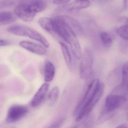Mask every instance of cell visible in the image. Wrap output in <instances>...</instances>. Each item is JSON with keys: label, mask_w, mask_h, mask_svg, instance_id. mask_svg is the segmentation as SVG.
<instances>
[{"label": "cell", "mask_w": 128, "mask_h": 128, "mask_svg": "<svg viewBox=\"0 0 128 128\" xmlns=\"http://www.w3.org/2000/svg\"><path fill=\"white\" fill-rule=\"evenodd\" d=\"M71 0H54L53 3L57 5L63 4L69 2Z\"/></svg>", "instance_id": "obj_25"}, {"label": "cell", "mask_w": 128, "mask_h": 128, "mask_svg": "<svg viewBox=\"0 0 128 128\" xmlns=\"http://www.w3.org/2000/svg\"><path fill=\"white\" fill-rule=\"evenodd\" d=\"M115 128H128L127 125L126 124H122Z\"/></svg>", "instance_id": "obj_27"}, {"label": "cell", "mask_w": 128, "mask_h": 128, "mask_svg": "<svg viewBox=\"0 0 128 128\" xmlns=\"http://www.w3.org/2000/svg\"><path fill=\"white\" fill-rule=\"evenodd\" d=\"M99 80L95 79L93 80L88 86V89L81 101L77 106L74 112V115L77 116L84 105L89 101L96 91L99 84Z\"/></svg>", "instance_id": "obj_6"}, {"label": "cell", "mask_w": 128, "mask_h": 128, "mask_svg": "<svg viewBox=\"0 0 128 128\" xmlns=\"http://www.w3.org/2000/svg\"><path fill=\"white\" fill-rule=\"evenodd\" d=\"M66 42L70 45L72 52L76 58L77 59H80L82 58L81 48L76 34L73 31L71 30L69 33Z\"/></svg>", "instance_id": "obj_9"}, {"label": "cell", "mask_w": 128, "mask_h": 128, "mask_svg": "<svg viewBox=\"0 0 128 128\" xmlns=\"http://www.w3.org/2000/svg\"><path fill=\"white\" fill-rule=\"evenodd\" d=\"M65 120V118H61L54 122L47 128H61Z\"/></svg>", "instance_id": "obj_22"}, {"label": "cell", "mask_w": 128, "mask_h": 128, "mask_svg": "<svg viewBox=\"0 0 128 128\" xmlns=\"http://www.w3.org/2000/svg\"><path fill=\"white\" fill-rule=\"evenodd\" d=\"M43 0H19V4L31 6L34 5Z\"/></svg>", "instance_id": "obj_23"}, {"label": "cell", "mask_w": 128, "mask_h": 128, "mask_svg": "<svg viewBox=\"0 0 128 128\" xmlns=\"http://www.w3.org/2000/svg\"><path fill=\"white\" fill-rule=\"evenodd\" d=\"M122 86L125 90L128 91V61L123 65L122 71Z\"/></svg>", "instance_id": "obj_17"}, {"label": "cell", "mask_w": 128, "mask_h": 128, "mask_svg": "<svg viewBox=\"0 0 128 128\" xmlns=\"http://www.w3.org/2000/svg\"><path fill=\"white\" fill-rule=\"evenodd\" d=\"M28 112L27 108L20 105L11 106L7 114L6 120L9 123L16 122L25 117Z\"/></svg>", "instance_id": "obj_4"}, {"label": "cell", "mask_w": 128, "mask_h": 128, "mask_svg": "<svg viewBox=\"0 0 128 128\" xmlns=\"http://www.w3.org/2000/svg\"><path fill=\"white\" fill-rule=\"evenodd\" d=\"M92 65L91 56L88 51L83 55L80 65V74L82 79H87L91 76L93 73Z\"/></svg>", "instance_id": "obj_5"}, {"label": "cell", "mask_w": 128, "mask_h": 128, "mask_svg": "<svg viewBox=\"0 0 128 128\" xmlns=\"http://www.w3.org/2000/svg\"><path fill=\"white\" fill-rule=\"evenodd\" d=\"M17 17L26 22H30L34 19L37 13L30 6L19 4L14 10Z\"/></svg>", "instance_id": "obj_7"}, {"label": "cell", "mask_w": 128, "mask_h": 128, "mask_svg": "<svg viewBox=\"0 0 128 128\" xmlns=\"http://www.w3.org/2000/svg\"><path fill=\"white\" fill-rule=\"evenodd\" d=\"M16 3L15 0H1L0 7L1 9L10 7L15 5Z\"/></svg>", "instance_id": "obj_21"}, {"label": "cell", "mask_w": 128, "mask_h": 128, "mask_svg": "<svg viewBox=\"0 0 128 128\" xmlns=\"http://www.w3.org/2000/svg\"><path fill=\"white\" fill-rule=\"evenodd\" d=\"M38 23L44 30L56 39L62 40L57 32L52 19L47 17H42L39 19Z\"/></svg>", "instance_id": "obj_10"}, {"label": "cell", "mask_w": 128, "mask_h": 128, "mask_svg": "<svg viewBox=\"0 0 128 128\" xmlns=\"http://www.w3.org/2000/svg\"><path fill=\"white\" fill-rule=\"evenodd\" d=\"M124 8L125 10L128 9V0H123Z\"/></svg>", "instance_id": "obj_26"}, {"label": "cell", "mask_w": 128, "mask_h": 128, "mask_svg": "<svg viewBox=\"0 0 128 128\" xmlns=\"http://www.w3.org/2000/svg\"><path fill=\"white\" fill-rule=\"evenodd\" d=\"M100 0L103 3H106V2H109L112 0Z\"/></svg>", "instance_id": "obj_28"}, {"label": "cell", "mask_w": 128, "mask_h": 128, "mask_svg": "<svg viewBox=\"0 0 128 128\" xmlns=\"http://www.w3.org/2000/svg\"><path fill=\"white\" fill-rule=\"evenodd\" d=\"M59 44L65 62L67 65H70L71 64V58L67 46L63 42H60Z\"/></svg>", "instance_id": "obj_18"}, {"label": "cell", "mask_w": 128, "mask_h": 128, "mask_svg": "<svg viewBox=\"0 0 128 128\" xmlns=\"http://www.w3.org/2000/svg\"><path fill=\"white\" fill-rule=\"evenodd\" d=\"M69 26L76 34H80L82 32V26L79 22L74 18L67 16H59Z\"/></svg>", "instance_id": "obj_13"}, {"label": "cell", "mask_w": 128, "mask_h": 128, "mask_svg": "<svg viewBox=\"0 0 128 128\" xmlns=\"http://www.w3.org/2000/svg\"><path fill=\"white\" fill-rule=\"evenodd\" d=\"M116 32L121 38L128 40V25L121 26L117 29Z\"/></svg>", "instance_id": "obj_20"}, {"label": "cell", "mask_w": 128, "mask_h": 128, "mask_svg": "<svg viewBox=\"0 0 128 128\" xmlns=\"http://www.w3.org/2000/svg\"><path fill=\"white\" fill-rule=\"evenodd\" d=\"M12 44V42L10 40H4V39H1L0 40V46L1 47L10 46Z\"/></svg>", "instance_id": "obj_24"}, {"label": "cell", "mask_w": 128, "mask_h": 128, "mask_svg": "<svg viewBox=\"0 0 128 128\" xmlns=\"http://www.w3.org/2000/svg\"></svg>", "instance_id": "obj_31"}, {"label": "cell", "mask_w": 128, "mask_h": 128, "mask_svg": "<svg viewBox=\"0 0 128 128\" xmlns=\"http://www.w3.org/2000/svg\"><path fill=\"white\" fill-rule=\"evenodd\" d=\"M91 3L88 0H76L73 2L64 5L59 10L65 11H73L88 7Z\"/></svg>", "instance_id": "obj_12"}, {"label": "cell", "mask_w": 128, "mask_h": 128, "mask_svg": "<svg viewBox=\"0 0 128 128\" xmlns=\"http://www.w3.org/2000/svg\"><path fill=\"white\" fill-rule=\"evenodd\" d=\"M104 88V84L102 82L99 83L96 91L91 99L84 105L77 116L76 118L77 122H80L89 114L101 97Z\"/></svg>", "instance_id": "obj_2"}, {"label": "cell", "mask_w": 128, "mask_h": 128, "mask_svg": "<svg viewBox=\"0 0 128 128\" xmlns=\"http://www.w3.org/2000/svg\"><path fill=\"white\" fill-rule=\"evenodd\" d=\"M59 90L58 86H55L52 88L49 94V104L51 106H53L56 103L59 97Z\"/></svg>", "instance_id": "obj_16"}, {"label": "cell", "mask_w": 128, "mask_h": 128, "mask_svg": "<svg viewBox=\"0 0 128 128\" xmlns=\"http://www.w3.org/2000/svg\"><path fill=\"white\" fill-rule=\"evenodd\" d=\"M126 94L127 92L120 94L113 93L108 95L105 100L103 113L106 114L112 112L125 105L127 102Z\"/></svg>", "instance_id": "obj_3"}, {"label": "cell", "mask_w": 128, "mask_h": 128, "mask_svg": "<svg viewBox=\"0 0 128 128\" xmlns=\"http://www.w3.org/2000/svg\"><path fill=\"white\" fill-rule=\"evenodd\" d=\"M19 44L23 48L36 54L45 55L47 53L46 47L40 44L26 40L20 41Z\"/></svg>", "instance_id": "obj_8"}, {"label": "cell", "mask_w": 128, "mask_h": 128, "mask_svg": "<svg viewBox=\"0 0 128 128\" xmlns=\"http://www.w3.org/2000/svg\"><path fill=\"white\" fill-rule=\"evenodd\" d=\"M17 16L9 12H1L0 14V24L1 25L7 24L17 19Z\"/></svg>", "instance_id": "obj_15"}, {"label": "cell", "mask_w": 128, "mask_h": 128, "mask_svg": "<svg viewBox=\"0 0 128 128\" xmlns=\"http://www.w3.org/2000/svg\"><path fill=\"white\" fill-rule=\"evenodd\" d=\"M55 74V68L52 63L49 61L46 62L44 68V80L46 82L53 80Z\"/></svg>", "instance_id": "obj_14"}, {"label": "cell", "mask_w": 128, "mask_h": 128, "mask_svg": "<svg viewBox=\"0 0 128 128\" xmlns=\"http://www.w3.org/2000/svg\"><path fill=\"white\" fill-rule=\"evenodd\" d=\"M101 42L104 46L106 47H109L113 44V40L110 35L106 32H102L100 34Z\"/></svg>", "instance_id": "obj_19"}, {"label": "cell", "mask_w": 128, "mask_h": 128, "mask_svg": "<svg viewBox=\"0 0 128 128\" xmlns=\"http://www.w3.org/2000/svg\"><path fill=\"white\" fill-rule=\"evenodd\" d=\"M127 23H128V19L127 20Z\"/></svg>", "instance_id": "obj_30"}, {"label": "cell", "mask_w": 128, "mask_h": 128, "mask_svg": "<svg viewBox=\"0 0 128 128\" xmlns=\"http://www.w3.org/2000/svg\"><path fill=\"white\" fill-rule=\"evenodd\" d=\"M49 88V84L44 83L39 88L32 99L31 104L33 107L40 105L44 100Z\"/></svg>", "instance_id": "obj_11"}, {"label": "cell", "mask_w": 128, "mask_h": 128, "mask_svg": "<svg viewBox=\"0 0 128 128\" xmlns=\"http://www.w3.org/2000/svg\"><path fill=\"white\" fill-rule=\"evenodd\" d=\"M77 128V127H73V128Z\"/></svg>", "instance_id": "obj_29"}, {"label": "cell", "mask_w": 128, "mask_h": 128, "mask_svg": "<svg viewBox=\"0 0 128 128\" xmlns=\"http://www.w3.org/2000/svg\"><path fill=\"white\" fill-rule=\"evenodd\" d=\"M8 31L11 34L20 36L28 37L40 43L48 48L50 46L48 40L40 33L34 28L23 25H15L8 28Z\"/></svg>", "instance_id": "obj_1"}]
</instances>
